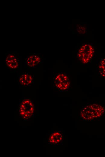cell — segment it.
<instances>
[{
    "label": "cell",
    "mask_w": 105,
    "mask_h": 157,
    "mask_svg": "<svg viewBox=\"0 0 105 157\" xmlns=\"http://www.w3.org/2000/svg\"><path fill=\"white\" fill-rule=\"evenodd\" d=\"M97 72L100 77L105 78V57L100 59L98 61Z\"/></svg>",
    "instance_id": "8"
},
{
    "label": "cell",
    "mask_w": 105,
    "mask_h": 157,
    "mask_svg": "<svg viewBox=\"0 0 105 157\" xmlns=\"http://www.w3.org/2000/svg\"><path fill=\"white\" fill-rule=\"evenodd\" d=\"M63 139L62 133L59 131L51 132L48 136L49 144L56 145L61 143Z\"/></svg>",
    "instance_id": "7"
},
{
    "label": "cell",
    "mask_w": 105,
    "mask_h": 157,
    "mask_svg": "<svg viewBox=\"0 0 105 157\" xmlns=\"http://www.w3.org/2000/svg\"><path fill=\"white\" fill-rule=\"evenodd\" d=\"M53 78L54 86L57 90L66 91L71 86V78L66 73L58 72L54 74Z\"/></svg>",
    "instance_id": "3"
},
{
    "label": "cell",
    "mask_w": 105,
    "mask_h": 157,
    "mask_svg": "<svg viewBox=\"0 0 105 157\" xmlns=\"http://www.w3.org/2000/svg\"><path fill=\"white\" fill-rule=\"evenodd\" d=\"M96 54V49L94 45L87 43L81 46L77 52L78 60L81 64L86 65L89 63Z\"/></svg>",
    "instance_id": "2"
},
{
    "label": "cell",
    "mask_w": 105,
    "mask_h": 157,
    "mask_svg": "<svg viewBox=\"0 0 105 157\" xmlns=\"http://www.w3.org/2000/svg\"><path fill=\"white\" fill-rule=\"evenodd\" d=\"M43 58L39 54L34 53L30 55L25 59L26 67L35 68L43 62Z\"/></svg>",
    "instance_id": "5"
},
{
    "label": "cell",
    "mask_w": 105,
    "mask_h": 157,
    "mask_svg": "<svg viewBox=\"0 0 105 157\" xmlns=\"http://www.w3.org/2000/svg\"><path fill=\"white\" fill-rule=\"evenodd\" d=\"M4 62L8 69L16 71L19 67V59L14 53H8L5 56Z\"/></svg>",
    "instance_id": "4"
},
{
    "label": "cell",
    "mask_w": 105,
    "mask_h": 157,
    "mask_svg": "<svg viewBox=\"0 0 105 157\" xmlns=\"http://www.w3.org/2000/svg\"><path fill=\"white\" fill-rule=\"evenodd\" d=\"M18 84L20 86H29L34 83V76L30 73H21L18 76Z\"/></svg>",
    "instance_id": "6"
},
{
    "label": "cell",
    "mask_w": 105,
    "mask_h": 157,
    "mask_svg": "<svg viewBox=\"0 0 105 157\" xmlns=\"http://www.w3.org/2000/svg\"><path fill=\"white\" fill-rule=\"evenodd\" d=\"M34 109L33 101L31 98H23L21 99L18 113L21 118L24 120H27L33 117Z\"/></svg>",
    "instance_id": "1"
}]
</instances>
